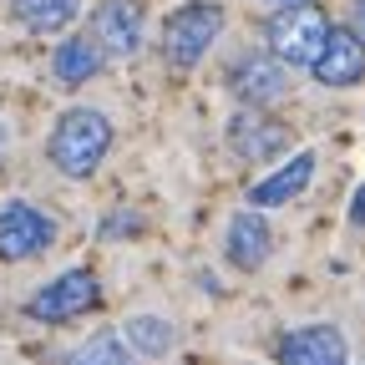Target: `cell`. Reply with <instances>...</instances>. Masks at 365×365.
Segmentation results:
<instances>
[{
	"label": "cell",
	"mask_w": 365,
	"mask_h": 365,
	"mask_svg": "<svg viewBox=\"0 0 365 365\" xmlns=\"http://www.w3.org/2000/svg\"><path fill=\"white\" fill-rule=\"evenodd\" d=\"M102 66H107V51H102L97 36H71V41H61L51 51V76L61 86H81V81L97 76Z\"/></svg>",
	"instance_id": "cell-13"
},
{
	"label": "cell",
	"mask_w": 365,
	"mask_h": 365,
	"mask_svg": "<svg viewBox=\"0 0 365 365\" xmlns=\"http://www.w3.org/2000/svg\"><path fill=\"white\" fill-rule=\"evenodd\" d=\"M309 71H314L319 86H355L365 76V41L350 26H330V41H325V51L314 56Z\"/></svg>",
	"instance_id": "cell-9"
},
{
	"label": "cell",
	"mask_w": 365,
	"mask_h": 365,
	"mask_svg": "<svg viewBox=\"0 0 365 365\" xmlns=\"http://www.w3.org/2000/svg\"><path fill=\"white\" fill-rule=\"evenodd\" d=\"M355 16H360V26H365V0H355Z\"/></svg>",
	"instance_id": "cell-20"
},
{
	"label": "cell",
	"mask_w": 365,
	"mask_h": 365,
	"mask_svg": "<svg viewBox=\"0 0 365 365\" xmlns=\"http://www.w3.org/2000/svg\"><path fill=\"white\" fill-rule=\"evenodd\" d=\"M112 153V122L97 107H71L56 117L51 137H46V158L66 178H91Z\"/></svg>",
	"instance_id": "cell-1"
},
{
	"label": "cell",
	"mask_w": 365,
	"mask_h": 365,
	"mask_svg": "<svg viewBox=\"0 0 365 365\" xmlns=\"http://www.w3.org/2000/svg\"><path fill=\"white\" fill-rule=\"evenodd\" d=\"M71 365H137V350L127 345V335L102 330V335H91V340L71 355Z\"/></svg>",
	"instance_id": "cell-16"
},
{
	"label": "cell",
	"mask_w": 365,
	"mask_h": 365,
	"mask_svg": "<svg viewBox=\"0 0 365 365\" xmlns=\"http://www.w3.org/2000/svg\"><path fill=\"white\" fill-rule=\"evenodd\" d=\"M122 335H127V345L137 355H153V360H163L173 350V325L158 319V314H132L127 325H122Z\"/></svg>",
	"instance_id": "cell-15"
},
{
	"label": "cell",
	"mask_w": 365,
	"mask_h": 365,
	"mask_svg": "<svg viewBox=\"0 0 365 365\" xmlns=\"http://www.w3.org/2000/svg\"><path fill=\"white\" fill-rule=\"evenodd\" d=\"M228 148H234V158H244V163H274L289 148V127L264 117V107H244V112H234V122H228Z\"/></svg>",
	"instance_id": "cell-7"
},
{
	"label": "cell",
	"mask_w": 365,
	"mask_h": 365,
	"mask_svg": "<svg viewBox=\"0 0 365 365\" xmlns=\"http://www.w3.org/2000/svg\"><path fill=\"white\" fill-rule=\"evenodd\" d=\"M350 223H355V228H365V182H360L355 198H350Z\"/></svg>",
	"instance_id": "cell-17"
},
{
	"label": "cell",
	"mask_w": 365,
	"mask_h": 365,
	"mask_svg": "<svg viewBox=\"0 0 365 365\" xmlns=\"http://www.w3.org/2000/svg\"><path fill=\"white\" fill-rule=\"evenodd\" d=\"M269 249H274V234H269L264 213L244 208V213H234V218H228V244H223V254H228V264H234V269H244V274L264 269Z\"/></svg>",
	"instance_id": "cell-12"
},
{
	"label": "cell",
	"mask_w": 365,
	"mask_h": 365,
	"mask_svg": "<svg viewBox=\"0 0 365 365\" xmlns=\"http://www.w3.org/2000/svg\"><path fill=\"white\" fill-rule=\"evenodd\" d=\"M6 148H11V127H6V117H0V158H6Z\"/></svg>",
	"instance_id": "cell-19"
},
{
	"label": "cell",
	"mask_w": 365,
	"mask_h": 365,
	"mask_svg": "<svg viewBox=\"0 0 365 365\" xmlns=\"http://www.w3.org/2000/svg\"><path fill=\"white\" fill-rule=\"evenodd\" d=\"M274 6H299V0H274Z\"/></svg>",
	"instance_id": "cell-21"
},
{
	"label": "cell",
	"mask_w": 365,
	"mask_h": 365,
	"mask_svg": "<svg viewBox=\"0 0 365 365\" xmlns=\"http://www.w3.org/2000/svg\"><path fill=\"white\" fill-rule=\"evenodd\" d=\"M97 304H102L97 274H91V269H66V274H56L51 284H41V289L26 299V314L41 319V325H66V319L97 309Z\"/></svg>",
	"instance_id": "cell-4"
},
{
	"label": "cell",
	"mask_w": 365,
	"mask_h": 365,
	"mask_svg": "<svg viewBox=\"0 0 365 365\" xmlns=\"http://www.w3.org/2000/svg\"><path fill=\"white\" fill-rule=\"evenodd\" d=\"M314 153H294L289 163H279L269 178H259L254 188H249V203L254 208H284V203H294L304 188H309V178H314Z\"/></svg>",
	"instance_id": "cell-11"
},
{
	"label": "cell",
	"mask_w": 365,
	"mask_h": 365,
	"mask_svg": "<svg viewBox=\"0 0 365 365\" xmlns=\"http://www.w3.org/2000/svg\"><path fill=\"white\" fill-rule=\"evenodd\" d=\"M127 228H137V218H107V223H102V239H112V234H127Z\"/></svg>",
	"instance_id": "cell-18"
},
{
	"label": "cell",
	"mask_w": 365,
	"mask_h": 365,
	"mask_svg": "<svg viewBox=\"0 0 365 365\" xmlns=\"http://www.w3.org/2000/svg\"><path fill=\"white\" fill-rule=\"evenodd\" d=\"M56 244V218L26 203V198H11L0 208V259L6 264H21V259H36Z\"/></svg>",
	"instance_id": "cell-5"
},
{
	"label": "cell",
	"mask_w": 365,
	"mask_h": 365,
	"mask_svg": "<svg viewBox=\"0 0 365 365\" xmlns=\"http://www.w3.org/2000/svg\"><path fill=\"white\" fill-rule=\"evenodd\" d=\"M143 31H148L143 0H102V6L91 11V36L102 41L107 56H137Z\"/></svg>",
	"instance_id": "cell-8"
},
{
	"label": "cell",
	"mask_w": 365,
	"mask_h": 365,
	"mask_svg": "<svg viewBox=\"0 0 365 365\" xmlns=\"http://www.w3.org/2000/svg\"><path fill=\"white\" fill-rule=\"evenodd\" d=\"M279 365H345V335L335 325H299L274 345Z\"/></svg>",
	"instance_id": "cell-10"
},
{
	"label": "cell",
	"mask_w": 365,
	"mask_h": 365,
	"mask_svg": "<svg viewBox=\"0 0 365 365\" xmlns=\"http://www.w3.org/2000/svg\"><path fill=\"white\" fill-rule=\"evenodd\" d=\"M16 21L26 26V31H36V36H56V31H66L71 21H76V11H81V0H16Z\"/></svg>",
	"instance_id": "cell-14"
},
{
	"label": "cell",
	"mask_w": 365,
	"mask_h": 365,
	"mask_svg": "<svg viewBox=\"0 0 365 365\" xmlns=\"http://www.w3.org/2000/svg\"><path fill=\"white\" fill-rule=\"evenodd\" d=\"M228 86L244 107H274L289 97V66L274 51H249L228 66Z\"/></svg>",
	"instance_id": "cell-6"
},
{
	"label": "cell",
	"mask_w": 365,
	"mask_h": 365,
	"mask_svg": "<svg viewBox=\"0 0 365 365\" xmlns=\"http://www.w3.org/2000/svg\"><path fill=\"white\" fill-rule=\"evenodd\" d=\"M264 36H269V51L279 56L284 66H314V56L325 51V41H330V21H325L319 6L299 0V6L274 11Z\"/></svg>",
	"instance_id": "cell-2"
},
{
	"label": "cell",
	"mask_w": 365,
	"mask_h": 365,
	"mask_svg": "<svg viewBox=\"0 0 365 365\" xmlns=\"http://www.w3.org/2000/svg\"><path fill=\"white\" fill-rule=\"evenodd\" d=\"M223 31V11L213 6V0H188V6H178L163 26V56L178 66V71H188L208 56V46L218 41Z\"/></svg>",
	"instance_id": "cell-3"
}]
</instances>
